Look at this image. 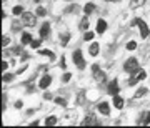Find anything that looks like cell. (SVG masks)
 Returning <instances> with one entry per match:
<instances>
[{"label":"cell","mask_w":150,"mask_h":128,"mask_svg":"<svg viewBox=\"0 0 150 128\" xmlns=\"http://www.w3.org/2000/svg\"><path fill=\"white\" fill-rule=\"evenodd\" d=\"M93 10H95V5H93V4H87V5H85V13H87V15L92 13Z\"/></svg>","instance_id":"19"},{"label":"cell","mask_w":150,"mask_h":128,"mask_svg":"<svg viewBox=\"0 0 150 128\" xmlns=\"http://www.w3.org/2000/svg\"><path fill=\"white\" fill-rule=\"evenodd\" d=\"M50 83H52V77H50V75H43L42 78H40V82H38L40 88H47Z\"/></svg>","instance_id":"7"},{"label":"cell","mask_w":150,"mask_h":128,"mask_svg":"<svg viewBox=\"0 0 150 128\" xmlns=\"http://www.w3.org/2000/svg\"><path fill=\"white\" fill-rule=\"evenodd\" d=\"M48 33H50V25H48L47 22H45L42 27H40V37H42V38H47V37H48Z\"/></svg>","instance_id":"9"},{"label":"cell","mask_w":150,"mask_h":128,"mask_svg":"<svg viewBox=\"0 0 150 128\" xmlns=\"http://www.w3.org/2000/svg\"><path fill=\"white\" fill-rule=\"evenodd\" d=\"M45 13H47V12H45L43 7H38V8H37V15L38 17H45Z\"/></svg>","instance_id":"24"},{"label":"cell","mask_w":150,"mask_h":128,"mask_svg":"<svg viewBox=\"0 0 150 128\" xmlns=\"http://www.w3.org/2000/svg\"><path fill=\"white\" fill-rule=\"evenodd\" d=\"M127 48H129V50H135V48H137V43H135V42H129V43H127Z\"/></svg>","instance_id":"26"},{"label":"cell","mask_w":150,"mask_h":128,"mask_svg":"<svg viewBox=\"0 0 150 128\" xmlns=\"http://www.w3.org/2000/svg\"><path fill=\"white\" fill-rule=\"evenodd\" d=\"M70 77H72V75H70L69 72H67V73H64V77H62V80H64V82H69V80H70Z\"/></svg>","instance_id":"29"},{"label":"cell","mask_w":150,"mask_h":128,"mask_svg":"<svg viewBox=\"0 0 150 128\" xmlns=\"http://www.w3.org/2000/svg\"><path fill=\"white\" fill-rule=\"evenodd\" d=\"M37 2H38V0H37Z\"/></svg>","instance_id":"35"},{"label":"cell","mask_w":150,"mask_h":128,"mask_svg":"<svg viewBox=\"0 0 150 128\" xmlns=\"http://www.w3.org/2000/svg\"><path fill=\"white\" fill-rule=\"evenodd\" d=\"M113 105H115V108H123V98L118 95H113Z\"/></svg>","instance_id":"13"},{"label":"cell","mask_w":150,"mask_h":128,"mask_svg":"<svg viewBox=\"0 0 150 128\" xmlns=\"http://www.w3.org/2000/svg\"><path fill=\"white\" fill-rule=\"evenodd\" d=\"M55 101H57L59 105H62V107H65V105H67V101H65L64 98H55Z\"/></svg>","instance_id":"28"},{"label":"cell","mask_w":150,"mask_h":128,"mask_svg":"<svg viewBox=\"0 0 150 128\" xmlns=\"http://www.w3.org/2000/svg\"><path fill=\"white\" fill-rule=\"evenodd\" d=\"M30 47L38 50V48H40V40H32V42H30Z\"/></svg>","instance_id":"20"},{"label":"cell","mask_w":150,"mask_h":128,"mask_svg":"<svg viewBox=\"0 0 150 128\" xmlns=\"http://www.w3.org/2000/svg\"><path fill=\"white\" fill-rule=\"evenodd\" d=\"M98 112L102 113V115H108V113H110V107H108V103H105V101L100 103V105H98Z\"/></svg>","instance_id":"12"},{"label":"cell","mask_w":150,"mask_h":128,"mask_svg":"<svg viewBox=\"0 0 150 128\" xmlns=\"http://www.w3.org/2000/svg\"><path fill=\"white\" fill-rule=\"evenodd\" d=\"M145 4V0H130V7L132 8H137V7H142Z\"/></svg>","instance_id":"15"},{"label":"cell","mask_w":150,"mask_h":128,"mask_svg":"<svg viewBox=\"0 0 150 128\" xmlns=\"http://www.w3.org/2000/svg\"><path fill=\"white\" fill-rule=\"evenodd\" d=\"M38 53H40V55H45V57H50V58H55V55L52 53L50 50H40V48H38Z\"/></svg>","instance_id":"18"},{"label":"cell","mask_w":150,"mask_h":128,"mask_svg":"<svg viewBox=\"0 0 150 128\" xmlns=\"http://www.w3.org/2000/svg\"><path fill=\"white\" fill-rule=\"evenodd\" d=\"M92 38H93V33H92V32H87V33H85V40H92Z\"/></svg>","instance_id":"30"},{"label":"cell","mask_w":150,"mask_h":128,"mask_svg":"<svg viewBox=\"0 0 150 128\" xmlns=\"http://www.w3.org/2000/svg\"><path fill=\"white\" fill-rule=\"evenodd\" d=\"M145 93H147V88H140V90L137 91V93H135V98H140V96L145 95Z\"/></svg>","instance_id":"23"},{"label":"cell","mask_w":150,"mask_h":128,"mask_svg":"<svg viewBox=\"0 0 150 128\" xmlns=\"http://www.w3.org/2000/svg\"><path fill=\"white\" fill-rule=\"evenodd\" d=\"M32 42V35H30V33H23V35H22V43H23V45H27V43H30Z\"/></svg>","instance_id":"14"},{"label":"cell","mask_w":150,"mask_h":128,"mask_svg":"<svg viewBox=\"0 0 150 128\" xmlns=\"http://www.w3.org/2000/svg\"><path fill=\"white\" fill-rule=\"evenodd\" d=\"M7 68H8V63H7V62H4V63H2V70H4V72H5Z\"/></svg>","instance_id":"32"},{"label":"cell","mask_w":150,"mask_h":128,"mask_svg":"<svg viewBox=\"0 0 150 128\" xmlns=\"http://www.w3.org/2000/svg\"><path fill=\"white\" fill-rule=\"evenodd\" d=\"M150 123V112H144L139 120V125H149Z\"/></svg>","instance_id":"11"},{"label":"cell","mask_w":150,"mask_h":128,"mask_svg":"<svg viewBox=\"0 0 150 128\" xmlns=\"http://www.w3.org/2000/svg\"><path fill=\"white\" fill-rule=\"evenodd\" d=\"M12 78H13V75H12V73H5V75H4V82H10Z\"/></svg>","instance_id":"27"},{"label":"cell","mask_w":150,"mask_h":128,"mask_svg":"<svg viewBox=\"0 0 150 128\" xmlns=\"http://www.w3.org/2000/svg\"><path fill=\"white\" fill-rule=\"evenodd\" d=\"M60 67H62V68H65V57H64V55L60 57Z\"/></svg>","instance_id":"31"},{"label":"cell","mask_w":150,"mask_h":128,"mask_svg":"<svg viewBox=\"0 0 150 128\" xmlns=\"http://www.w3.org/2000/svg\"><path fill=\"white\" fill-rule=\"evenodd\" d=\"M105 30H107V22L100 18V20L97 22V33H103Z\"/></svg>","instance_id":"10"},{"label":"cell","mask_w":150,"mask_h":128,"mask_svg":"<svg viewBox=\"0 0 150 128\" xmlns=\"http://www.w3.org/2000/svg\"><path fill=\"white\" fill-rule=\"evenodd\" d=\"M13 15H22V13H23V8H22V7H13Z\"/></svg>","instance_id":"21"},{"label":"cell","mask_w":150,"mask_h":128,"mask_svg":"<svg viewBox=\"0 0 150 128\" xmlns=\"http://www.w3.org/2000/svg\"><path fill=\"white\" fill-rule=\"evenodd\" d=\"M55 123H57V117H48L47 120H45V125H47V127H52Z\"/></svg>","instance_id":"17"},{"label":"cell","mask_w":150,"mask_h":128,"mask_svg":"<svg viewBox=\"0 0 150 128\" xmlns=\"http://www.w3.org/2000/svg\"><path fill=\"white\" fill-rule=\"evenodd\" d=\"M92 70H93V78H95L97 82H103L105 80V75H103L102 70L98 68V65H92Z\"/></svg>","instance_id":"6"},{"label":"cell","mask_w":150,"mask_h":128,"mask_svg":"<svg viewBox=\"0 0 150 128\" xmlns=\"http://www.w3.org/2000/svg\"><path fill=\"white\" fill-rule=\"evenodd\" d=\"M22 23H23L25 27H33V25L37 23V18H35V15H32V13L23 12V13H22Z\"/></svg>","instance_id":"1"},{"label":"cell","mask_w":150,"mask_h":128,"mask_svg":"<svg viewBox=\"0 0 150 128\" xmlns=\"http://www.w3.org/2000/svg\"><path fill=\"white\" fill-rule=\"evenodd\" d=\"M108 93H110V95H117L118 93V82L117 80L110 82V85H108Z\"/></svg>","instance_id":"8"},{"label":"cell","mask_w":150,"mask_h":128,"mask_svg":"<svg viewBox=\"0 0 150 128\" xmlns=\"http://www.w3.org/2000/svg\"><path fill=\"white\" fill-rule=\"evenodd\" d=\"M100 52V47H98V43H92L90 45V55H97Z\"/></svg>","instance_id":"16"},{"label":"cell","mask_w":150,"mask_h":128,"mask_svg":"<svg viewBox=\"0 0 150 128\" xmlns=\"http://www.w3.org/2000/svg\"><path fill=\"white\" fill-rule=\"evenodd\" d=\"M105 2H115V0H105Z\"/></svg>","instance_id":"34"},{"label":"cell","mask_w":150,"mask_h":128,"mask_svg":"<svg viewBox=\"0 0 150 128\" xmlns=\"http://www.w3.org/2000/svg\"><path fill=\"white\" fill-rule=\"evenodd\" d=\"M90 123H97V122L92 117H88V118H85V120H83V125H90Z\"/></svg>","instance_id":"25"},{"label":"cell","mask_w":150,"mask_h":128,"mask_svg":"<svg viewBox=\"0 0 150 128\" xmlns=\"http://www.w3.org/2000/svg\"><path fill=\"white\" fill-rule=\"evenodd\" d=\"M72 58H74V63L77 65V67H79V68H85V60H83V57H82V52L80 50H75L74 52V57H72Z\"/></svg>","instance_id":"4"},{"label":"cell","mask_w":150,"mask_h":128,"mask_svg":"<svg viewBox=\"0 0 150 128\" xmlns=\"http://www.w3.org/2000/svg\"><path fill=\"white\" fill-rule=\"evenodd\" d=\"M87 27H88V20L83 18V20L80 22V30H87Z\"/></svg>","instance_id":"22"},{"label":"cell","mask_w":150,"mask_h":128,"mask_svg":"<svg viewBox=\"0 0 150 128\" xmlns=\"http://www.w3.org/2000/svg\"><path fill=\"white\" fill-rule=\"evenodd\" d=\"M8 42H10V40H8V38H7V37L4 38V47H5V45H8Z\"/></svg>","instance_id":"33"},{"label":"cell","mask_w":150,"mask_h":128,"mask_svg":"<svg viewBox=\"0 0 150 128\" xmlns=\"http://www.w3.org/2000/svg\"><path fill=\"white\" fill-rule=\"evenodd\" d=\"M144 78H145V70L137 68L135 72H132V78L129 80V85L132 87V85H135L139 80H144Z\"/></svg>","instance_id":"2"},{"label":"cell","mask_w":150,"mask_h":128,"mask_svg":"<svg viewBox=\"0 0 150 128\" xmlns=\"http://www.w3.org/2000/svg\"><path fill=\"white\" fill-rule=\"evenodd\" d=\"M135 23H137V25H139V28H140V37L142 38H147L149 37V27H147V23H145L144 20H142V18H137V20H135Z\"/></svg>","instance_id":"5"},{"label":"cell","mask_w":150,"mask_h":128,"mask_svg":"<svg viewBox=\"0 0 150 128\" xmlns=\"http://www.w3.org/2000/svg\"><path fill=\"white\" fill-rule=\"evenodd\" d=\"M123 68H125V72H129V73L135 72V70L139 68V62H137V58H135V57H130V58L127 60V62H125Z\"/></svg>","instance_id":"3"}]
</instances>
